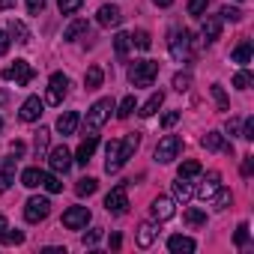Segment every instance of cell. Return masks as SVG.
Here are the masks:
<instances>
[{
	"label": "cell",
	"instance_id": "cell-34",
	"mask_svg": "<svg viewBox=\"0 0 254 254\" xmlns=\"http://www.w3.org/2000/svg\"><path fill=\"white\" fill-rule=\"evenodd\" d=\"M206 180H209V183H203V186H200V197H203V200H209V197H212V191L218 189V180H221V177H218V174L212 171V174H209Z\"/></svg>",
	"mask_w": 254,
	"mask_h": 254
},
{
	"label": "cell",
	"instance_id": "cell-17",
	"mask_svg": "<svg viewBox=\"0 0 254 254\" xmlns=\"http://www.w3.org/2000/svg\"><path fill=\"white\" fill-rule=\"evenodd\" d=\"M174 200L171 197H156L153 200V218H159V221H168V218H174Z\"/></svg>",
	"mask_w": 254,
	"mask_h": 254
},
{
	"label": "cell",
	"instance_id": "cell-12",
	"mask_svg": "<svg viewBox=\"0 0 254 254\" xmlns=\"http://www.w3.org/2000/svg\"><path fill=\"white\" fill-rule=\"evenodd\" d=\"M18 117H21L24 123H36V120L42 117V99H39V96H30V99H24V105H21Z\"/></svg>",
	"mask_w": 254,
	"mask_h": 254
},
{
	"label": "cell",
	"instance_id": "cell-50",
	"mask_svg": "<svg viewBox=\"0 0 254 254\" xmlns=\"http://www.w3.org/2000/svg\"><path fill=\"white\" fill-rule=\"evenodd\" d=\"M99 236H102V230H99V227H96V230H90V233L84 236V245H96V242H99Z\"/></svg>",
	"mask_w": 254,
	"mask_h": 254
},
{
	"label": "cell",
	"instance_id": "cell-38",
	"mask_svg": "<svg viewBox=\"0 0 254 254\" xmlns=\"http://www.w3.org/2000/svg\"><path fill=\"white\" fill-rule=\"evenodd\" d=\"M57 6H60L63 15H75V12L84 6V0H57Z\"/></svg>",
	"mask_w": 254,
	"mask_h": 254
},
{
	"label": "cell",
	"instance_id": "cell-14",
	"mask_svg": "<svg viewBox=\"0 0 254 254\" xmlns=\"http://www.w3.org/2000/svg\"><path fill=\"white\" fill-rule=\"evenodd\" d=\"M15 156H6L3 159V165H0V194H3L12 183H15Z\"/></svg>",
	"mask_w": 254,
	"mask_h": 254
},
{
	"label": "cell",
	"instance_id": "cell-55",
	"mask_svg": "<svg viewBox=\"0 0 254 254\" xmlns=\"http://www.w3.org/2000/svg\"><path fill=\"white\" fill-rule=\"evenodd\" d=\"M15 6V0H0V9H12Z\"/></svg>",
	"mask_w": 254,
	"mask_h": 254
},
{
	"label": "cell",
	"instance_id": "cell-24",
	"mask_svg": "<svg viewBox=\"0 0 254 254\" xmlns=\"http://www.w3.org/2000/svg\"><path fill=\"white\" fill-rule=\"evenodd\" d=\"M162 102H165V93H153V96L141 105V111H138V114H141V117H153V114L162 108Z\"/></svg>",
	"mask_w": 254,
	"mask_h": 254
},
{
	"label": "cell",
	"instance_id": "cell-51",
	"mask_svg": "<svg viewBox=\"0 0 254 254\" xmlns=\"http://www.w3.org/2000/svg\"><path fill=\"white\" fill-rule=\"evenodd\" d=\"M251 171H254V159L245 156V162H242V177H251Z\"/></svg>",
	"mask_w": 254,
	"mask_h": 254
},
{
	"label": "cell",
	"instance_id": "cell-10",
	"mask_svg": "<svg viewBox=\"0 0 254 254\" xmlns=\"http://www.w3.org/2000/svg\"><path fill=\"white\" fill-rule=\"evenodd\" d=\"M87 224H90V209H87V206H69V209L63 212V227L81 230V227H87Z\"/></svg>",
	"mask_w": 254,
	"mask_h": 254
},
{
	"label": "cell",
	"instance_id": "cell-41",
	"mask_svg": "<svg viewBox=\"0 0 254 254\" xmlns=\"http://www.w3.org/2000/svg\"><path fill=\"white\" fill-rule=\"evenodd\" d=\"M132 42H135V45H138L141 51H147V48L153 45V39H150V33H147V30H138V33L132 36Z\"/></svg>",
	"mask_w": 254,
	"mask_h": 254
},
{
	"label": "cell",
	"instance_id": "cell-30",
	"mask_svg": "<svg viewBox=\"0 0 254 254\" xmlns=\"http://www.w3.org/2000/svg\"><path fill=\"white\" fill-rule=\"evenodd\" d=\"M81 33H87V21H84V18L72 21V24L66 27V33H63V39H66V42H75V39H78Z\"/></svg>",
	"mask_w": 254,
	"mask_h": 254
},
{
	"label": "cell",
	"instance_id": "cell-29",
	"mask_svg": "<svg viewBox=\"0 0 254 254\" xmlns=\"http://www.w3.org/2000/svg\"><path fill=\"white\" fill-rule=\"evenodd\" d=\"M129 48H132V36H129V33H117V36H114V51H117V57H126V54H129Z\"/></svg>",
	"mask_w": 254,
	"mask_h": 254
},
{
	"label": "cell",
	"instance_id": "cell-33",
	"mask_svg": "<svg viewBox=\"0 0 254 254\" xmlns=\"http://www.w3.org/2000/svg\"><path fill=\"white\" fill-rule=\"evenodd\" d=\"M197 174H200V165H197L194 159L183 162V165H180V171H177V177H186V180H191V177H197Z\"/></svg>",
	"mask_w": 254,
	"mask_h": 254
},
{
	"label": "cell",
	"instance_id": "cell-19",
	"mask_svg": "<svg viewBox=\"0 0 254 254\" xmlns=\"http://www.w3.org/2000/svg\"><path fill=\"white\" fill-rule=\"evenodd\" d=\"M191 194H194V186H191L186 177H177V183H174V200L189 203V200H191Z\"/></svg>",
	"mask_w": 254,
	"mask_h": 254
},
{
	"label": "cell",
	"instance_id": "cell-11",
	"mask_svg": "<svg viewBox=\"0 0 254 254\" xmlns=\"http://www.w3.org/2000/svg\"><path fill=\"white\" fill-rule=\"evenodd\" d=\"M48 165H51V171H54V174H66V171L72 168V153H69L66 147H54V150H51Z\"/></svg>",
	"mask_w": 254,
	"mask_h": 254
},
{
	"label": "cell",
	"instance_id": "cell-36",
	"mask_svg": "<svg viewBox=\"0 0 254 254\" xmlns=\"http://www.w3.org/2000/svg\"><path fill=\"white\" fill-rule=\"evenodd\" d=\"M42 186L51 191V194H57V191H63V183H60V174H45L42 177Z\"/></svg>",
	"mask_w": 254,
	"mask_h": 254
},
{
	"label": "cell",
	"instance_id": "cell-22",
	"mask_svg": "<svg viewBox=\"0 0 254 254\" xmlns=\"http://www.w3.org/2000/svg\"><path fill=\"white\" fill-rule=\"evenodd\" d=\"M168 248H171L174 254H191L197 245H194V239H189V236H171V239H168Z\"/></svg>",
	"mask_w": 254,
	"mask_h": 254
},
{
	"label": "cell",
	"instance_id": "cell-52",
	"mask_svg": "<svg viewBox=\"0 0 254 254\" xmlns=\"http://www.w3.org/2000/svg\"><path fill=\"white\" fill-rule=\"evenodd\" d=\"M6 51H9V36H6L3 30H0V57H3Z\"/></svg>",
	"mask_w": 254,
	"mask_h": 254
},
{
	"label": "cell",
	"instance_id": "cell-1",
	"mask_svg": "<svg viewBox=\"0 0 254 254\" xmlns=\"http://www.w3.org/2000/svg\"><path fill=\"white\" fill-rule=\"evenodd\" d=\"M156 75H159V63L156 60H138V63L129 66V81L135 87H150L156 81Z\"/></svg>",
	"mask_w": 254,
	"mask_h": 254
},
{
	"label": "cell",
	"instance_id": "cell-21",
	"mask_svg": "<svg viewBox=\"0 0 254 254\" xmlns=\"http://www.w3.org/2000/svg\"><path fill=\"white\" fill-rule=\"evenodd\" d=\"M156 233H159V227H156L153 221H144V224L138 227V245H141V248H150V245L156 242Z\"/></svg>",
	"mask_w": 254,
	"mask_h": 254
},
{
	"label": "cell",
	"instance_id": "cell-18",
	"mask_svg": "<svg viewBox=\"0 0 254 254\" xmlns=\"http://www.w3.org/2000/svg\"><path fill=\"white\" fill-rule=\"evenodd\" d=\"M99 24L102 27H120L123 24V12L117 6H102L99 9Z\"/></svg>",
	"mask_w": 254,
	"mask_h": 254
},
{
	"label": "cell",
	"instance_id": "cell-39",
	"mask_svg": "<svg viewBox=\"0 0 254 254\" xmlns=\"http://www.w3.org/2000/svg\"><path fill=\"white\" fill-rule=\"evenodd\" d=\"M33 150H36V156H42V153L48 150V129H39V132H36V138H33Z\"/></svg>",
	"mask_w": 254,
	"mask_h": 254
},
{
	"label": "cell",
	"instance_id": "cell-59",
	"mask_svg": "<svg viewBox=\"0 0 254 254\" xmlns=\"http://www.w3.org/2000/svg\"><path fill=\"white\" fill-rule=\"evenodd\" d=\"M0 129H3V120H0Z\"/></svg>",
	"mask_w": 254,
	"mask_h": 254
},
{
	"label": "cell",
	"instance_id": "cell-26",
	"mask_svg": "<svg viewBox=\"0 0 254 254\" xmlns=\"http://www.w3.org/2000/svg\"><path fill=\"white\" fill-rule=\"evenodd\" d=\"M102 78H105L102 66H90L87 75H84V87H87V90H96V87H102Z\"/></svg>",
	"mask_w": 254,
	"mask_h": 254
},
{
	"label": "cell",
	"instance_id": "cell-49",
	"mask_svg": "<svg viewBox=\"0 0 254 254\" xmlns=\"http://www.w3.org/2000/svg\"><path fill=\"white\" fill-rule=\"evenodd\" d=\"M45 9V0H27V12L30 15H39Z\"/></svg>",
	"mask_w": 254,
	"mask_h": 254
},
{
	"label": "cell",
	"instance_id": "cell-37",
	"mask_svg": "<svg viewBox=\"0 0 254 254\" xmlns=\"http://www.w3.org/2000/svg\"><path fill=\"white\" fill-rule=\"evenodd\" d=\"M186 224H191V227L206 224V212L203 209H186Z\"/></svg>",
	"mask_w": 254,
	"mask_h": 254
},
{
	"label": "cell",
	"instance_id": "cell-43",
	"mask_svg": "<svg viewBox=\"0 0 254 254\" xmlns=\"http://www.w3.org/2000/svg\"><path fill=\"white\" fill-rule=\"evenodd\" d=\"M209 0H189V15H203Z\"/></svg>",
	"mask_w": 254,
	"mask_h": 254
},
{
	"label": "cell",
	"instance_id": "cell-15",
	"mask_svg": "<svg viewBox=\"0 0 254 254\" xmlns=\"http://www.w3.org/2000/svg\"><path fill=\"white\" fill-rule=\"evenodd\" d=\"M200 144H203V150H209V153H230V144H224V135H218V132H206V135L200 138Z\"/></svg>",
	"mask_w": 254,
	"mask_h": 254
},
{
	"label": "cell",
	"instance_id": "cell-8",
	"mask_svg": "<svg viewBox=\"0 0 254 254\" xmlns=\"http://www.w3.org/2000/svg\"><path fill=\"white\" fill-rule=\"evenodd\" d=\"M66 90H69V78L63 75V72H54L51 78H48V105H63V99H66Z\"/></svg>",
	"mask_w": 254,
	"mask_h": 254
},
{
	"label": "cell",
	"instance_id": "cell-9",
	"mask_svg": "<svg viewBox=\"0 0 254 254\" xmlns=\"http://www.w3.org/2000/svg\"><path fill=\"white\" fill-rule=\"evenodd\" d=\"M138 147H141V135H138V132H129V135L117 144V162H120V168L138 153Z\"/></svg>",
	"mask_w": 254,
	"mask_h": 254
},
{
	"label": "cell",
	"instance_id": "cell-32",
	"mask_svg": "<svg viewBox=\"0 0 254 254\" xmlns=\"http://www.w3.org/2000/svg\"><path fill=\"white\" fill-rule=\"evenodd\" d=\"M212 99H215L218 111H230V102H227V93H224L221 84H212Z\"/></svg>",
	"mask_w": 254,
	"mask_h": 254
},
{
	"label": "cell",
	"instance_id": "cell-40",
	"mask_svg": "<svg viewBox=\"0 0 254 254\" xmlns=\"http://www.w3.org/2000/svg\"><path fill=\"white\" fill-rule=\"evenodd\" d=\"M132 111H135V96H126V99L120 102L117 117H120V120H126V117H132Z\"/></svg>",
	"mask_w": 254,
	"mask_h": 254
},
{
	"label": "cell",
	"instance_id": "cell-5",
	"mask_svg": "<svg viewBox=\"0 0 254 254\" xmlns=\"http://www.w3.org/2000/svg\"><path fill=\"white\" fill-rule=\"evenodd\" d=\"M105 209L114 212V215H123L126 209H129V191H126V183H120L117 189L108 191V197H105Z\"/></svg>",
	"mask_w": 254,
	"mask_h": 254
},
{
	"label": "cell",
	"instance_id": "cell-47",
	"mask_svg": "<svg viewBox=\"0 0 254 254\" xmlns=\"http://www.w3.org/2000/svg\"><path fill=\"white\" fill-rule=\"evenodd\" d=\"M242 138H245V141H254V117L245 120V126H242Z\"/></svg>",
	"mask_w": 254,
	"mask_h": 254
},
{
	"label": "cell",
	"instance_id": "cell-25",
	"mask_svg": "<svg viewBox=\"0 0 254 254\" xmlns=\"http://www.w3.org/2000/svg\"><path fill=\"white\" fill-rule=\"evenodd\" d=\"M9 36H12L15 42H21V45H27V42H30V30H27L21 21H15V18L9 21Z\"/></svg>",
	"mask_w": 254,
	"mask_h": 254
},
{
	"label": "cell",
	"instance_id": "cell-58",
	"mask_svg": "<svg viewBox=\"0 0 254 254\" xmlns=\"http://www.w3.org/2000/svg\"><path fill=\"white\" fill-rule=\"evenodd\" d=\"M6 227H9V224H6V218H3V215H0V233H3Z\"/></svg>",
	"mask_w": 254,
	"mask_h": 254
},
{
	"label": "cell",
	"instance_id": "cell-57",
	"mask_svg": "<svg viewBox=\"0 0 254 254\" xmlns=\"http://www.w3.org/2000/svg\"><path fill=\"white\" fill-rule=\"evenodd\" d=\"M153 3H156V6H171L174 0H153Z\"/></svg>",
	"mask_w": 254,
	"mask_h": 254
},
{
	"label": "cell",
	"instance_id": "cell-28",
	"mask_svg": "<svg viewBox=\"0 0 254 254\" xmlns=\"http://www.w3.org/2000/svg\"><path fill=\"white\" fill-rule=\"evenodd\" d=\"M42 171L39 168H27L24 174H21V186H27V189H36V186H42Z\"/></svg>",
	"mask_w": 254,
	"mask_h": 254
},
{
	"label": "cell",
	"instance_id": "cell-35",
	"mask_svg": "<svg viewBox=\"0 0 254 254\" xmlns=\"http://www.w3.org/2000/svg\"><path fill=\"white\" fill-rule=\"evenodd\" d=\"M0 242H3V245H21L24 242V233L21 230H3V233H0Z\"/></svg>",
	"mask_w": 254,
	"mask_h": 254
},
{
	"label": "cell",
	"instance_id": "cell-2",
	"mask_svg": "<svg viewBox=\"0 0 254 254\" xmlns=\"http://www.w3.org/2000/svg\"><path fill=\"white\" fill-rule=\"evenodd\" d=\"M168 48H171V57L174 60H180V63H186L189 60V54H191V33L183 27H177V30H171V39H168Z\"/></svg>",
	"mask_w": 254,
	"mask_h": 254
},
{
	"label": "cell",
	"instance_id": "cell-54",
	"mask_svg": "<svg viewBox=\"0 0 254 254\" xmlns=\"http://www.w3.org/2000/svg\"><path fill=\"white\" fill-rule=\"evenodd\" d=\"M227 132H230V135H236V132H239V120H236V117H230V120H227Z\"/></svg>",
	"mask_w": 254,
	"mask_h": 254
},
{
	"label": "cell",
	"instance_id": "cell-48",
	"mask_svg": "<svg viewBox=\"0 0 254 254\" xmlns=\"http://www.w3.org/2000/svg\"><path fill=\"white\" fill-rule=\"evenodd\" d=\"M180 117H183L180 111H171V114H165V117H162V126H165V129H171L174 123H180Z\"/></svg>",
	"mask_w": 254,
	"mask_h": 254
},
{
	"label": "cell",
	"instance_id": "cell-16",
	"mask_svg": "<svg viewBox=\"0 0 254 254\" xmlns=\"http://www.w3.org/2000/svg\"><path fill=\"white\" fill-rule=\"evenodd\" d=\"M75 129H78V111H63L57 117V132L60 135H75Z\"/></svg>",
	"mask_w": 254,
	"mask_h": 254
},
{
	"label": "cell",
	"instance_id": "cell-20",
	"mask_svg": "<svg viewBox=\"0 0 254 254\" xmlns=\"http://www.w3.org/2000/svg\"><path fill=\"white\" fill-rule=\"evenodd\" d=\"M230 203H233V194H230L227 189H215V191H212V197H209V206H212L215 212H224Z\"/></svg>",
	"mask_w": 254,
	"mask_h": 254
},
{
	"label": "cell",
	"instance_id": "cell-53",
	"mask_svg": "<svg viewBox=\"0 0 254 254\" xmlns=\"http://www.w3.org/2000/svg\"><path fill=\"white\" fill-rule=\"evenodd\" d=\"M9 150H12V156H15V159H18V156H24V144H21V141H12V144H9Z\"/></svg>",
	"mask_w": 254,
	"mask_h": 254
},
{
	"label": "cell",
	"instance_id": "cell-44",
	"mask_svg": "<svg viewBox=\"0 0 254 254\" xmlns=\"http://www.w3.org/2000/svg\"><path fill=\"white\" fill-rule=\"evenodd\" d=\"M233 242H236V248H245V245H248V224H239V227H236Z\"/></svg>",
	"mask_w": 254,
	"mask_h": 254
},
{
	"label": "cell",
	"instance_id": "cell-46",
	"mask_svg": "<svg viewBox=\"0 0 254 254\" xmlns=\"http://www.w3.org/2000/svg\"><path fill=\"white\" fill-rule=\"evenodd\" d=\"M221 15H224V21H239V18H242V12H239L236 6H224Z\"/></svg>",
	"mask_w": 254,
	"mask_h": 254
},
{
	"label": "cell",
	"instance_id": "cell-31",
	"mask_svg": "<svg viewBox=\"0 0 254 254\" xmlns=\"http://www.w3.org/2000/svg\"><path fill=\"white\" fill-rule=\"evenodd\" d=\"M96 189H99V183H96L93 177H84V180H78V186H75L78 197H90V194H96Z\"/></svg>",
	"mask_w": 254,
	"mask_h": 254
},
{
	"label": "cell",
	"instance_id": "cell-7",
	"mask_svg": "<svg viewBox=\"0 0 254 254\" xmlns=\"http://www.w3.org/2000/svg\"><path fill=\"white\" fill-rule=\"evenodd\" d=\"M48 212H51V200H48V197H30V200L24 203V218H27L30 224L45 221Z\"/></svg>",
	"mask_w": 254,
	"mask_h": 254
},
{
	"label": "cell",
	"instance_id": "cell-27",
	"mask_svg": "<svg viewBox=\"0 0 254 254\" xmlns=\"http://www.w3.org/2000/svg\"><path fill=\"white\" fill-rule=\"evenodd\" d=\"M218 36H221V21L218 18H206L203 21V39L206 42H215Z\"/></svg>",
	"mask_w": 254,
	"mask_h": 254
},
{
	"label": "cell",
	"instance_id": "cell-6",
	"mask_svg": "<svg viewBox=\"0 0 254 254\" xmlns=\"http://www.w3.org/2000/svg\"><path fill=\"white\" fill-rule=\"evenodd\" d=\"M33 75H36V72H33V66H30L27 60H15L12 66H6V69H3V78H6V81H15L18 87L30 84V81H33Z\"/></svg>",
	"mask_w": 254,
	"mask_h": 254
},
{
	"label": "cell",
	"instance_id": "cell-3",
	"mask_svg": "<svg viewBox=\"0 0 254 254\" xmlns=\"http://www.w3.org/2000/svg\"><path fill=\"white\" fill-rule=\"evenodd\" d=\"M180 150H183V138L180 135H165L159 141V147H156V162L159 165H171L180 156Z\"/></svg>",
	"mask_w": 254,
	"mask_h": 254
},
{
	"label": "cell",
	"instance_id": "cell-45",
	"mask_svg": "<svg viewBox=\"0 0 254 254\" xmlns=\"http://www.w3.org/2000/svg\"><path fill=\"white\" fill-rule=\"evenodd\" d=\"M189 84H191V75L189 72H180V75H174V87L183 93V90H189Z\"/></svg>",
	"mask_w": 254,
	"mask_h": 254
},
{
	"label": "cell",
	"instance_id": "cell-23",
	"mask_svg": "<svg viewBox=\"0 0 254 254\" xmlns=\"http://www.w3.org/2000/svg\"><path fill=\"white\" fill-rule=\"evenodd\" d=\"M251 51H254V48H251V39H242V42L233 48V63H242V66L251 63Z\"/></svg>",
	"mask_w": 254,
	"mask_h": 254
},
{
	"label": "cell",
	"instance_id": "cell-13",
	"mask_svg": "<svg viewBox=\"0 0 254 254\" xmlns=\"http://www.w3.org/2000/svg\"><path fill=\"white\" fill-rule=\"evenodd\" d=\"M96 147H99V138H96V132H90V135L81 141V147H78V153H75V162H78V165H87V162L93 159Z\"/></svg>",
	"mask_w": 254,
	"mask_h": 254
},
{
	"label": "cell",
	"instance_id": "cell-4",
	"mask_svg": "<svg viewBox=\"0 0 254 254\" xmlns=\"http://www.w3.org/2000/svg\"><path fill=\"white\" fill-rule=\"evenodd\" d=\"M111 111H114V102H111V99H99V102L87 111V129H90V132L102 129V126L108 123V117H111Z\"/></svg>",
	"mask_w": 254,
	"mask_h": 254
},
{
	"label": "cell",
	"instance_id": "cell-56",
	"mask_svg": "<svg viewBox=\"0 0 254 254\" xmlns=\"http://www.w3.org/2000/svg\"><path fill=\"white\" fill-rule=\"evenodd\" d=\"M111 248H120V233H111Z\"/></svg>",
	"mask_w": 254,
	"mask_h": 254
},
{
	"label": "cell",
	"instance_id": "cell-42",
	"mask_svg": "<svg viewBox=\"0 0 254 254\" xmlns=\"http://www.w3.org/2000/svg\"><path fill=\"white\" fill-rule=\"evenodd\" d=\"M251 81H254L251 72H236V75H233V87H239V90H248Z\"/></svg>",
	"mask_w": 254,
	"mask_h": 254
}]
</instances>
